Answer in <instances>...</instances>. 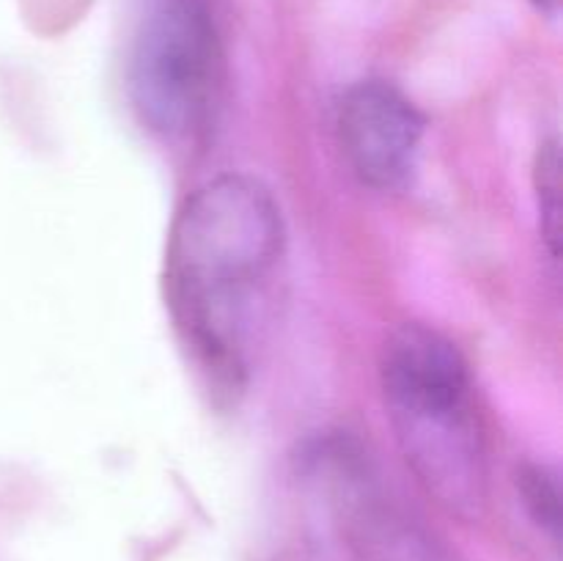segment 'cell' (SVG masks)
Returning <instances> with one entry per match:
<instances>
[{"label":"cell","instance_id":"obj_1","mask_svg":"<svg viewBox=\"0 0 563 561\" xmlns=\"http://www.w3.org/2000/svg\"><path fill=\"white\" fill-rule=\"evenodd\" d=\"M280 251V207L253 176L225 174L207 182L174 220L165 253L170 314L203 372L225 391H234L245 374L247 302Z\"/></svg>","mask_w":563,"mask_h":561},{"label":"cell","instance_id":"obj_2","mask_svg":"<svg viewBox=\"0 0 563 561\" xmlns=\"http://www.w3.org/2000/svg\"><path fill=\"white\" fill-rule=\"evenodd\" d=\"M379 383L407 465L451 515L476 520L489 495L487 440L460 346L427 324L385 339Z\"/></svg>","mask_w":563,"mask_h":561},{"label":"cell","instance_id":"obj_3","mask_svg":"<svg viewBox=\"0 0 563 561\" xmlns=\"http://www.w3.org/2000/svg\"><path fill=\"white\" fill-rule=\"evenodd\" d=\"M223 53L209 0H152L135 36L130 91L137 116L163 138H187L207 121Z\"/></svg>","mask_w":563,"mask_h":561},{"label":"cell","instance_id":"obj_4","mask_svg":"<svg viewBox=\"0 0 563 561\" xmlns=\"http://www.w3.org/2000/svg\"><path fill=\"white\" fill-rule=\"evenodd\" d=\"M423 138L416 105L383 80H361L339 105V143L352 174L374 190H394L412 174Z\"/></svg>","mask_w":563,"mask_h":561},{"label":"cell","instance_id":"obj_5","mask_svg":"<svg viewBox=\"0 0 563 561\" xmlns=\"http://www.w3.org/2000/svg\"><path fill=\"white\" fill-rule=\"evenodd\" d=\"M324 460L341 493L346 542L355 561H462L445 542L366 484L363 462L333 449Z\"/></svg>","mask_w":563,"mask_h":561},{"label":"cell","instance_id":"obj_6","mask_svg":"<svg viewBox=\"0 0 563 561\" xmlns=\"http://www.w3.org/2000/svg\"><path fill=\"white\" fill-rule=\"evenodd\" d=\"M517 490L531 520L548 534L559 539L561 534V490L559 476L548 465H526L517 473Z\"/></svg>","mask_w":563,"mask_h":561},{"label":"cell","instance_id":"obj_7","mask_svg":"<svg viewBox=\"0 0 563 561\" xmlns=\"http://www.w3.org/2000/svg\"><path fill=\"white\" fill-rule=\"evenodd\" d=\"M537 193L542 231L550 242L553 256H559L561 237V154L559 141H544L537 154Z\"/></svg>","mask_w":563,"mask_h":561},{"label":"cell","instance_id":"obj_8","mask_svg":"<svg viewBox=\"0 0 563 561\" xmlns=\"http://www.w3.org/2000/svg\"><path fill=\"white\" fill-rule=\"evenodd\" d=\"M533 3H537L539 9H544V11H559L561 0H533Z\"/></svg>","mask_w":563,"mask_h":561}]
</instances>
